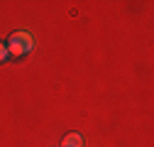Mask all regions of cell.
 <instances>
[{
    "label": "cell",
    "mask_w": 154,
    "mask_h": 147,
    "mask_svg": "<svg viewBox=\"0 0 154 147\" xmlns=\"http://www.w3.org/2000/svg\"><path fill=\"white\" fill-rule=\"evenodd\" d=\"M8 57H10V54H8V47H5L3 42H0V64H3V61H5Z\"/></svg>",
    "instance_id": "3957f363"
},
{
    "label": "cell",
    "mask_w": 154,
    "mask_h": 147,
    "mask_svg": "<svg viewBox=\"0 0 154 147\" xmlns=\"http://www.w3.org/2000/svg\"><path fill=\"white\" fill-rule=\"evenodd\" d=\"M5 47H8V54H10V57H22V54L32 52L34 39H32L29 32L20 30V32H12V34H10V39L5 42Z\"/></svg>",
    "instance_id": "6da1fadb"
},
{
    "label": "cell",
    "mask_w": 154,
    "mask_h": 147,
    "mask_svg": "<svg viewBox=\"0 0 154 147\" xmlns=\"http://www.w3.org/2000/svg\"><path fill=\"white\" fill-rule=\"evenodd\" d=\"M83 145H86L83 135H79V133H71V135H66L61 140V147H83Z\"/></svg>",
    "instance_id": "7a4b0ae2"
}]
</instances>
